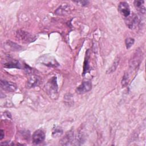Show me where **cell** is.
Instances as JSON below:
<instances>
[{
	"mask_svg": "<svg viewBox=\"0 0 146 146\" xmlns=\"http://www.w3.org/2000/svg\"><path fill=\"white\" fill-rule=\"evenodd\" d=\"M38 63H41L42 64L47 66L48 67H56L59 66L58 62L56 61L55 58L50 55H43L40 56L38 60Z\"/></svg>",
	"mask_w": 146,
	"mask_h": 146,
	"instance_id": "3957f363",
	"label": "cell"
},
{
	"mask_svg": "<svg viewBox=\"0 0 146 146\" xmlns=\"http://www.w3.org/2000/svg\"><path fill=\"white\" fill-rule=\"evenodd\" d=\"M141 55H142V52L139 50H136L135 54L129 62V66L131 68H136L140 64L141 62Z\"/></svg>",
	"mask_w": 146,
	"mask_h": 146,
	"instance_id": "9c48e42d",
	"label": "cell"
},
{
	"mask_svg": "<svg viewBox=\"0 0 146 146\" xmlns=\"http://www.w3.org/2000/svg\"><path fill=\"white\" fill-rule=\"evenodd\" d=\"M87 58L85 59L84 63V69H83V75H84L89 70V64H88V55L86 54Z\"/></svg>",
	"mask_w": 146,
	"mask_h": 146,
	"instance_id": "2e32d148",
	"label": "cell"
},
{
	"mask_svg": "<svg viewBox=\"0 0 146 146\" xmlns=\"http://www.w3.org/2000/svg\"><path fill=\"white\" fill-rule=\"evenodd\" d=\"M119 62V58H116L115 59V60H114L113 63H112V66H111V67L109 68V69L107 71V74H111V73L113 72L116 70V69L118 66Z\"/></svg>",
	"mask_w": 146,
	"mask_h": 146,
	"instance_id": "5bb4252c",
	"label": "cell"
},
{
	"mask_svg": "<svg viewBox=\"0 0 146 146\" xmlns=\"http://www.w3.org/2000/svg\"><path fill=\"white\" fill-rule=\"evenodd\" d=\"M145 1H135L133 2V5L136 10L141 13V14H144L145 13V7L144 6Z\"/></svg>",
	"mask_w": 146,
	"mask_h": 146,
	"instance_id": "7c38bea8",
	"label": "cell"
},
{
	"mask_svg": "<svg viewBox=\"0 0 146 146\" xmlns=\"http://www.w3.org/2000/svg\"><path fill=\"white\" fill-rule=\"evenodd\" d=\"M3 66L5 68H21L22 66H21V64L20 63V62L16 60V59H12V60H10L9 61H7L6 62H5L3 64Z\"/></svg>",
	"mask_w": 146,
	"mask_h": 146,
	"instance_id": "8fae6325",
	"label": "cell"
},
{
	"mask_svg": "<svg viewBox=\"0 0 146 146\" xmlns=\"http://www.w3.org/2000/svg\"><path fill=\"white\" fill-rule=\"evenodd\" d=\"M135 42V39L132 38H127L125 40V43L127 48H129Z\"/></svg>",
	"mask_w": 146,
	"mask_h": 146,
	"instance_id": "e0dca14e",
	"label": "cell"
},
{
	"mask_svg": "<svg viewBox=\"0 0 146 146\" xmlns=\"http://www.w3.org/2000/svg\"><path fill=\"white\" fill-rule=\"evenodd\" d=\"M125 23L127 27L130 29H135L139 26L140 20L137 15L133 13L131 15L128 16L125 19Z\"/></svg>",
	"mask_w": 146,
	"mask_h": 146,
	"instance_id": "277c9868",
	"label": "cell"
},
{
	"mask_svg": "<svg viewBox=\"0 0 146 146\" xmlns=\"http://www.w3.org/2000/svg\"><path fill=\"white\" fill-rule=\"evenodd\" d=\"M4 136H5V134H4V132H3V130L1 129V136H0L1 137H0V139L2 140Z\"/></svg>",
	"mask_w": 146,
	"mask_h": 146,
	"instance_id": "44dd1931",
	"label": "cell"
},
{
	"mask_svg": "<svg viewBox=\"0 0 146 146\" xmlns=\"http://www.w3.org/2000/svg\"><path fill=\"white\" fill-rule=\"evenodd\" d=\"M74 138V134L72 132H68L65 137L62 139L61 140V142L62 143L63 145H70V142H71V141L73 140Z\"/></svg>",
	"mask_w": 146,
	"mask_h": 146,
	"instance_id": "4fadbf2b",
	"label": "cell"
},
{
	"mask_svg": "<svg viewBox=\"0 0 146 146\" xmlns=\"http://www.w3.org/2000/svg\"><path fill=\"white\" fill-rule=\"evenodd\" d=\"M63 133V131L61 128H59V127H56L54 129V130L52 132V136H54V137H56V136H60Z\"/></svg>",
	"mask_w": 146,
	"mask_h": 146,
	"instance_id": "ac0fdd59",
	"label": "cell"
},
{
	"mask_svg": "<svg viewBox=\"0 0 146 146\" xmlns=\"http://www.w3.org/2000/svg\"><path fill=\"white\" fill-rule=\"evenodd\" d=\"M118 10L119 13L125 18L128 17L131 14L129 6L126 2H121L118 5Z\"/></svg>",
	"mask_w": 146,
	"mask_h": 146,
	"instance_id": "5b68a950",
	"label": "cell"
},
{
	"mask_svg": "<svg viewBox=\"0 0 146 146\" xmlns=\"http://www.w3.org/2000/svg\"><path fill=\"white\" fill-rule=\"evenodd\" d=\"M7 45L9 46H10V47L12 48V50L14 51V50H19L21 48V47L19 46V45H18V44H17L16 43H13V42H11L10 40H9V41H8L7 42Z\"/></svg>",
	"mask_w": 146,
	"mask_h": 146,
	"instance_id": "9a60e30c",
	"label": "cell"
},
{
	"mask_svg": "<svg viewBox=\"0 0 146 146\" xmlns=\"http://www.w3.org/2000/svg\"><path fill=\"white\" fill-rule=\"evenodd\" d=\"M0 83L1 88L7 92H14L17 89V85L11 82L1 80Z\"/></svg>",
	"mask_w": 146,
	"mask_h": 146,
	"instance_id": "8992f818",
	"label": "cell"
},
{
	"mask_svg": "<svg viewBox=\"0 0 146 146\" xmlns=\"http://www.w3.org/2000/svg\"><path fill=\"white\" fill-rule=\"evenodd\" d=\"M47 92L52 98H55L58 94V84L56 77L51 78L45 86Z\"/></svg>",
	"mask_w": 146,
	"mask_h": 146,
	"instance_id": "6da1fadb",
	"label": "cell"
},
{
	"mask_svg": "<svg viewBox=\"0 0 146 146\" xmlns=\"http://www.w3.org/2000/svg\"><path fill=\"white\" fill-rule=\"evenodd\" d=\"M76 2L77 3H80V5H82L83 6H86L88 3L89 2L83 1H77V2Z\"/></svg>",
	"mask_w": 146,
	"mask_h": 146,
	"instance_id": "ffe728a7",
	"label": "cell"
},
{
	"mask_svg": "<svg viewBox=\"0 0 146 146\" xmlns=\"http://www.w3.org/2000/svg\"><path fill=\"white\" fill-rule=\"evenodd\" d=\"M16 37L23 43L33 42L36 39V35L22 30H18L16 32Z\"/></svg>",
	"mask_w": 146,
	"mask_h": 146,
	"instance_id": "7a4b0ae2",
	"label": "cell"
},
{
	"mask_svg": "<svg viewBox=\"0 0 146 146\" xmlns=\"http://www.w3.org/2000/svg\"><path fill=\"white\" fill-rule=\"evenodd\" d=\"M40 83V78L36 75H31L27 79L26 82L27 88H33L38 86Z\"/></svg>",
	"mask_w": 146,
	"mask_h": 146,
	"instance_id": "30bf717a",
	"label": "cell"
},
{
	"mask_svg": "<svg viewBox=\"0 0 146 146\" xmlns=\"http://www.w3.org/2000/svg\"><path fill=\"white\" fill-rule=\"evenodd\" d=\"M32 139L34 144H39L41 143L45 139L44 132L42 129H37L34 132Z\"/></svg>",
	"mask_w": 146,
	"mask_h": 146,
	"instance_id": "52a82bcc",
	"label": "cell"
},
{
	"mask_svg": "<svg viewBox=\"0 0 146 146\" xmlns=\"http://www.w3.org/2000/svg\"><path fill=\"white\" fill-rule=\"evenodd\" d=\"M128 82V76L127 74H125L124 75L123 77L122 80H121V85L123 87H125L127 85Z\"/></svg>",
	"mask_w": 146,
	"mask_h": 146,
	"instance_id": "d6986e66",
	"label": "cell"
},
{
	"mask_svg": "<svg viewBox=\"0 0 146 146\" xmlns=\"http://www.w3.org/2000/svg\"><path fill=\"white\" fill-rule=\"evenodd\" d=\"M92 88V84L90 81L83 82L76 89V92L79 94H83L90 91Z\"/></svg>",
	"mask_w": 146,
	"mask_h": 146,
	"instance_id": "ba28073f",
	"label": "cell"
}]
</instances>
